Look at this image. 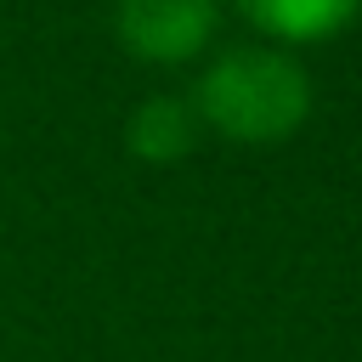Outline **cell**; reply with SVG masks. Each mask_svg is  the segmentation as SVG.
I'll use <instances>...</instances> for the list:
<instances>
[{
	"mask_svg": "<svg viewBox=\"0 0 362 362\" xmlns=\"http://www.w3.org/2000/svg\"><path fill=\"white\" fill-rule=\"evenodd\" d=\"M187 102L204 130H215L238 147H272L305 124L311 79L277 45H238V51H221L198 74Z\"/></svg>",
	"mask_w": 362,
	"mask_h": 362,
	"instance_id": "1",
	"label": "cell"
},
{
	"mask_svg": "<svg viewBox=\"0 0 362 362\" xmlns=\"http://www.w3.org/2000/svg\"><path fill=\"white\" fill-rule=\"evenodd\" d=\"M215 0H119L113 34L147 68H187L215 40Z\"/></svg>",
	"mask_w": 362,
	"mask_h": 362,
	"instance_id": "2",
	"label": "cell"
},
{
	"mask_svg": "<svg viewBox=\"0 0 362 362\" xmlns=\"http://www.w3.org/2000/svg\"><path fill=\"white\" fill-rule=\"evenodd\" d=\"M238 11L277 45H317L351 28L362 0H238Z\"/></svg>",
	"mask_w": 362,
	"mask_h": 362,
	"instance_id": "3",
	"label": "cell"
},
{
	"mask_svg": "<svg viewBox=\"0 0 362 362\" xmlns=\"http://www.w3.org/2000/svg\"><path fill=\"white\" fill-rule=\"evenodd\" d=\"M192 141H198V113L187 96H147L124 124V147L141 164H181Z\"/></svg>",
	"mask_w": 362,
	"mask_h": 362,
	"instance_id": "4",
	"label": "cell"
}]
</instances>
